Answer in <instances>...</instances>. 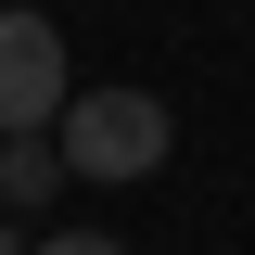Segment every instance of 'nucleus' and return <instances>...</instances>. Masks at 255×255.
I'll return each instance as SVG.
<instances>
[{"label":"nucleus","instance_id":"obj_1","mask_svg":"<svg viewBox=\"0 0 255 255\" xmlns=\"http://www.w3.org/2000/svg\"><path fill=\"white\" fill-rule=\"evenodd\" d=\"M51 140H64V179H153L179 128H166L153 90H77L51 115Z\"/></svg>","mask_w":255,"mask_h":255},{"label":"nucleus","instance_id":"obj_3","mask_svg":"<svg viewBox=\"0 0 255 255\" xmlns=\"http://www.w3.org/2000/svg\"><path fill=\"white\" fill-rule=\"evenodd\" d=\"M51 191H64V140H51V128H26V140H0V204H13V217H38Z\"/></svg>","mask_w":255,"mask_h":255},{"label":"nucleus","instance_id":"obj_2","mask_svg":"<svg viewBox=\"0 0 255 255\" xmlns=\"http://www.w3.org/2000/svg\"><path fill=\"white\" fill-rule=\"evenodd\" d=\"M77 102V64H64V26L51 13H0V140H26Z\"/></svg>","mask_w":255,"mask_h":255},{"label":"nucleus","instance_id":"obj_4","mask_svg":"<svg viewBox=\"0 0 255 255\" xmlns=\"http://www.w3.org/2000/svg\"><path fill=\"white\" fill-rule=\"evenodd\" d=\"M26 255H128L115 230H51V243H26Z\"/></svg>","mask_w":255,"mask_h":255},{"label":"nucleus","instance_id":"obj_5","mask_svg":"<svg viewBox=\"0 0 255 255\" xmlns=\"http://www.w3.org/2000/svg\"><path fill=\"white\" fill-rule=\"evenodd\" d=\"M0 255H26V230H0Z\"/></svg>","mask_w":255,"mask_h":255}]
</instances>
